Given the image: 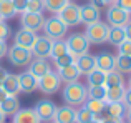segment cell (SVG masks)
Listing matches in <instances>:
<instances>
[{
  "mask_svg": "<svg viewBox=\"0 0 131 123\" xmlns=\"http://www.w3.org/2000/svg\"><path fill=\"white\" fill-rule=\"evenodd\" d=\"M105 80H106V73H105V71H101V70H98V68L91 70L86 75L88 87H101V85H105Z\"/></svg>",
  "mask_w": 131,
  "mask_h": 123,
  "instance_id": "cb8c5ba5",
  "label": "cell"
},
{
  "mask_svg": "<svg viewBox=\"0 0 131 123\" xmlns=\"http://www.w3.org/2000/svg\"><path fill=\"white\" fill-rule=\"evenodd\" d=\"M67 30L68 27L58 18L57 15L50 17V18H45V23H43V32L45 35L48 37L50 40H60V38H65L67 35Z\"/></svg>",
  "mask_w": 131,
  "mask_h": 123,
  "instance_id": "277c9868",
  "label": "cell"
},
{
  "mask_svg": "<svg viewBox=\"0 0 131 123\" xmlns=\"http://www.w3.org/2000/svg\"><path fill=\"white\" fill-rule=\"evenodd\" d=\"M90 100H105L106 101V87H86Z\"/></svg>",
  "mask_w": 131,
  "mask_h": 123,
  "instance_id": "836d02e7",
  "label": "cell"
},
{
  "mask_svg": "<svg viewBox=\"0 0 131 123\" xmlns=\"http://www.w3.org/2000/svg\"><path fill=\"white\" fill-rule=\"evenodd\" d=\"M33 108H35L37 115H38V118L42 121H47V123L53 121L55 111H57V105H55L51 100H40Z\"/></svg>",
  "mask_w": 131,
  "mask_h": 123,
  "instance_id": "8fae6325",
  "label": "cell"
},
{
  "mask_svg": "<svg viewBox=\"0 0 131 123\" xmlns=\"http://www.w3.org/2000/svg\"><path fill=\"white\" fill-rule=\"evenodd\" d=\"M50 70H51V67H50V63H48L47 58H33L30 61L27 71H30L37 80H40V78H42L43 75H47Z\"/></svg>",
  "mask_w": 131,
  "mask_h": 123,
  "instance_id": "2e32d148",
  "label": "cell"
},
{
  "mask_svg": "<svg viewBox=\"0 0 131 123\" xmlns=\"http://www.w3.org/2000/svg\"><path fill=\"white\" fill-rule=\"evenodd\" d=\"M85 107H86L95 117H98V115H101L103 111L106 110V101L105 100H90L88 98V100L85 101Z\"/></svg>",
  "mask_w": 131,
  "mask_h": 123,
  "instance_id": "1f68e13d",
  "label": "cell"
},
{
  "mask_svg": "<svg viewBox=\"0 0 131 123\" xmlns=\"http://www.w3.org/2000/svg\"><path fill=\"white\" fill-rule=\"evenodd\" d=\"M18 85H20V91L22 93H33L35 90H38V80L33 77L30 71H23L18 75Z\"/></svg>",
  "mask_w": 131,
  "mask_h": 123,
  "instance_id": "4fadbf2b",
  "label": "cell"
},
{
  "mask_svg": "<svg viewBox=\"0 0 131 123\" xmlns=\"http://www.w3.org/2000/svg\"><path fill=\"white\" fill-rule=\"evenodd\" d=\"M85 37L88 38L90 45H103V43L108 42V33H110V25L106 22H96L91 23V25H86V30H85Z\"/></svg>",
  "mask_w": 131,
  "mask_h": 123,
  "instance_id": "7a4b0ae2",
  "label": "cell"
},
{
  "mask_svg": "<svg viewBox=\"0 0 131 123\" xmlns=\"http://www.w3.org/2000/svg\"><path fill=\"white\" fill-rule=\"evenodd\" d=\"M7 52H8V45H7V42H2V40H0V58L7 57Z\"/></svg>",
  "mask_w": 131,
  "mask_h": 123,
  "instance_id": "b9f144b4",
  "label": "cell"
},
{
  "mask_svg": "<svg viewBox=\"0 0 131 123\" xmlns=\"http://www.w3.org/2000/svg\"><path fill=\"white\" fill-rule=\"evenodd\" d=\"M61 78L58 77L57 71L50 70L47 75H43L42 78L38 80V90L45 95H55L58 90L61 88Z\"/></svg>",
  "mask_w": 131,
  "mask_h": 123,
  "instance_id": "ba28073f",
  "label": "cell"
},
{
  "mask_svg": "<svg viewBox=\"0 0 131 123\" xmlns=\"http://www.w3.org/2000/svg\"><path fill=\"white\" fill-rule=\"evenodd\" d=\"M115 70L119 73H131V58L129 57H123V55H116L115 57Z\"/></svg>",
  "mask_w": 131,
  "mask_h": 123,
  "instance_id": "f1b7e54d",
  "label": "cell"
},
{
  "mask_svg": "<svg viewBox=\"0 0 131 123\" xmlns=\"http://www.w3.org/2000/svg\"><path fill=\"white\" fill-rule=\"evenodd\" d=\"M129 22V13L116 3L106 7V23L110 27H125Z\"/></svg>",
  "mask_w": 131,
  "mask_h": 123,
  "instance_id": "52a82bcc",
  "label": "cell"
},
{
  "mask_svg": "<svg viewBox=\"0 0 131 123\" xmlns=\"http://www.w3.org/2000/svg\"><path fill=\"white\" fill-rule=\"evenodd\" d=\"M50 123H53V121H50Z\"/></svg>",
  "mask_w": 131,
  "mask_h": 123,
  "instance_id": "9f6ffc18",
  "label": "cell"
},
{
  "mask_svg": "<svg viewBox=\"0 0 131 123\" xmlns=\"http://www.w3.org/2000/svg\"><path fill=\"white\" fill-rule=\"evenodd\" d=\"M7 75H8V71H7L5 68H2V67H0V87H2L3 80H5V78H7Z\"/></svg>",
  "mask_w": 131,
  "mask_h": 123,
  "instance_id": "bcb514c9",
  "label": "cell"
},
{
  "mask_svg": "<svg viewBox=\"0 0 131 123\" xmlns=\"http://www.w3.org/2000/svg\"><path fill=\"white\" fill-rule=\"evenodd\" d=\"M106 115L110 118H118L123 120L126 113V107L123 105V101H111V103H106Z\"/></svg>",
  "mask_w": 131,
  "mask_h": 123,
  "instance_id": "603a6c76",
  "label": "cell"
},
{
  "mask_svg": "<svg viewBox=\"0 0 131 123\" xmlns=\"http://www.w3.org/2000/svg\"><path fill=\"white\" fill-rule=\"evenodd\" d=\"M0 15L3 20H12L17 15V10L13 7L12 0H0Z\"/></svg>",
  "mask_w": 131,
  "mask_h": 123,
  "instance_id": "83f0119b",
  "label": "cell"
},
{
  "mask_svg": "<svg viewBox=\"0 0 131 123\" xmlns=\"http://www.w3.org/2000/svg\"><path fill=\"white\" fill-rule=\"evenodd\" d=\"M123 28H125V35H126V40H131V20L128 23H126L125 27H123Z\"/></svg>",
  "mask_w": 131,
  "mask_h": 123,
  "instance_id": "f6af8a7d",
  "label": "cell"
},
{
  "mask_svg": "<svg viewBox=\"0 0 131 123\" xmlns=\"http://www.w3.org/2000/svg\"><path fill=\"white\" fill-rule=\"evenodd\" d=\"M37 37L38 35H37L35 32H30V30H27V28H20V30H17L15 35H13V45L30 50Z\"/></svg>",
  "mask_w": 131,
  "mask_h": 123,
  "instance_id": "7c38bea8",
  "label": "cell"
},
{
  "mask_svg": "<svg viewBox=\"0 0 131 123\" xmlns=\"http://www.w3.org/2000/svg\"><path fill=\"white\" fill-rule=\"evenodd\" d=\"M123 105L126 108H131V88H126L125 90V95H123Z\"/></svg>",
  "mask_w": 131,
  "mask_h": 123,
  "instance_id": "ab89813d",
  "label": "cell"
},
{
  "mask_svg": "<svg viewBox=\"0 0 131 123\" xmlns=\"http://www.w3.org/2000/svg\"><path fill=\"white\" fill-rule=\"evenodd\" d=\"M101 20V12L100 8H96L91 3H85L81 5V23L85 25H91V23H96Z\"/></svg>",
  "mask_w": 131,
  "mask_h": 123,
  "instance_id": "5bb4252c",
  "label": "cell"
},
{
  "mask_svg": "<svg viewBox=\"0 0 131 123\" xmlns=\"http://www.w3.org/2000/svg\"><path fill=\"white\" fill-rule=\"evenodd\" d=\"M57 73H58V77L61 78V81H63V83H71V81H78V78L81 77L80 70H78V67H77L75 63L58 68Z\"/></svg>",
  "mask_w": 131,
  "mask_h": 123,
  "instance_id": "d6986e66",
  "label": "cell"
},
{
  "mask_svg": "<svg viewBox=\"0 0 131 123\" xmlns=\"http://www.w3.org/2000/svg\"><path fill=\"white\" fill-rule=\"evenodd\" d=\"M125 120H126V123H131V108H126V113H125Z\"/></svg>",
  "mask_w": 131,
  "mask_h": 123,
  "instance_id": "7dc6e473",
  "label": "cell"
},
{
  "mask_svg": "<svg viewBox=\"0 0 131 123\" xmlns=\"http://www.w3.org/2000/svg\"><path fill=\"white\" fill-rule=\"evenodd\" d=\"M0 22H5V20H3V18H2V15H0Z\"/></svg>",
  "mask_w": 131,
  "mask_h": 123,
  "instance_id": "db71d44e",
  "label": "cell"
},
{
  "mask_svg": "<svg viewBox=\"0 0 131 123\" xmlns=\"http://www.w3.org/2000/svg\"><path fill=\"white\" fill-rule=\"evenodd\" d=\"M43 2V10H48L50 13L57 15L67 3H70V0H42Z\"/></svg>",
  "mask_w": 131,
  "mask_h": 123,
  "instance_id": "f546056e",
  "label": "cell"
},
{
  "mask_svg": "<svg viewBox=\"0 0 131 123\" xmlns=\"http://www.w3.org/2000/svg\"><path fill=\"white\" fill-rule=\"evenodd\" d=\"M95 118L96 117L88 110L86 107H85V105L78 107V110L75 111V121H77V123H90L91 120H95Z\"/></svg>",
  "mask_w": 131,
  "mask_h": 123,
  "instance_id": "d6a6232c",
  "label": "cell"
},
{
  "mask_svg": "<svg viewBox=\"0 0 131 123\" xmlns=\"http://www.w3.org/2000/svg\"><path fill=\"white\" fill-rule=\"evenodd\" d=\"M75 108L70 107V105H61V107H57V111H55L53 117V123H77L75 121Z\"/></svg>",
  "mask_w": 131,
  "mask_h": 123,
  "instance_id": "e0dca14e",
  "label": "cell"
},
{
  "mask_svg": "<svg viewBox=\"0 0 131 123\" xmlns=\"http://www.w3.org/2000/svg\"><path fill=\"white\" fill-rule=\"evenodd\" d=\"M75 60H77V57H73L70 52H68V53H65V55H61V57H58V58H55L53 63H55V67H57V70H58V68H61V67H67V65L75 63Z\"/></svg>",
  "mask_w": 131,
  "mask_h": 123,
  "instance_id": "e575fe53",
  "label": "cell"
},
{
  "mask_svg": "<svg viewBox=\"0 0 131 123\" xmlns=\"http://www.w3.org/2000/svg\"><path fill=\"white\" fill-rule=\"evenodd\" d=\"M51 42H53V40H50L47 35L37 37L35 42H33V45H32V48H30L33 58H50Z\"/></svg>",
  "mask_w": 131,
  "mask_h": 123,
  "instance_id": "30bf717a",
  "label": "cell"
},
{
  "mask_svg": "<svg viewBox=\"0 0 131 123\" xmlns=\"http://www.w3.org/2000/svg\"><path fill=\"white\" fill-rule=\"evenodd\" d=\"M5 120H7V117H5V113H3L2 110H0V123H5Z\"/></svg>",
  "mask_w": 131,
  "mask_h": 123,
  "instance_id": "681fc988",
  "label": "cell"
},
{
  "mask_svg": "<svg viewBox=\"0 0 131 123\" xmlns=\"http://www.w3.org/2000/svg\"><path fill=\"white\" fill-rule=\"evenodd\" d=\"M25 12H32V13L43 12V2H42V0H28V2H27Z\"/></svg>",
  "mask_w": 131,
  "mask_h": 123,
  "instance_id": "d590c367",
  "label": "cell"
},
{
  "mask_svg": "<svg viewBox=\"0 0 131 123\" xmlns=\"http://www.w3.org/2000/svg\"><path fill=\"white\" fill-rule=\"evenodd\" d=\"M90 123H101V120H100V118H95V120H91Z\"/></svg>",
  "mask_w": 131,
  "mask_h": 123,
  "instance_id": "816d5d0a",
  "label": "cell"
},
{
  "mask_svg": "<svg viewBox=\"0 0 131 123\" xmlns=\"http://www.w3.org/2000/svg\"><path fill=\"white\" fill-rule=\"evenodd\" d=\"M12 123H42L35 108H20L12 117Z\"/></svg>",
  "mask_w": 131,
  "mask_h": 123,
  "instance_id": "9a60e30c",
  "label": "cell"
},
{
  "mask_svg": "<svg viewBox=\"0 0 131 123\" xmlns=\"http://www.w3.org/2000/svg\"><path fill=\"white\" fill-rule=\"evenodd\" d=\"M7 97H8V95H7V93H5V90H3V88H2V87H0V103H2V101H3V100H5V98H7Z\"/></svg>",
  "mask_w": 131,
  "mask_h": 123,
  "instance_id": "c3c4849f",
  "label": "cell"
},
{
  "mask_svg": "<svg viewBox=\"0 0 131 123\" xmlns=\"http://www.w3.org/2000/svg\"><path fill=\"white\" fill-rule=\"evenodd\" d=\"M57 17L67 27H77L78 23H81V5H77V3H71V2L67 3L57 13Z\"/></svg>",
  "mask_w": 131,
  "mask_h": 123,
  "instance_id": "5b68a950",
  "label": "cell"
},
{
  "mask_svg": "<svg viewBox=\"0 0 131 123\" xmlns=\"http://www.w3.org/2000/svg\"><path fill=\"white\" fill-rule=\"evenodd\" d=\"M65 53H68V47H67L65 38L53 40V42H51V50H50V58L55 60V58H58V57L65 55Z\"/></svg>",
  "mask_w": 131,
  "mask_h": 123,
  "instance_id": "484cf974",
  "label": "cell"
},
{
  "mask_svg": "<svg viewBox=\"0 0 131 123\" xmlns=\"http://www.w3.org/2000/svg\"><path fill=\"white\" fill-rule=\"evenodd\" d=\"M65 42H67L68 52H70L73 57L85 55V53H88V50H90V42H88L86 37H85V33H80V32L71 33V35H68L67 38H65Z\"/></svg>",
  "mask_w": 131,
  "mask_h": 123,
  "instance_id": "3957f363",
  "label": "cell"
},
{
  "mask_svg": "<svg viewBox=\"0 0 131 123\" xmlns=\"http://www.w3.org/2000/svg\"><path fill=\"white\" fill-rule=\"evenodd\" d=\"M128 88H131V77H129V80H128Z\"/></svg>",
  "mask_w": 131,
  "mask_h": 123,
  "instance_id": "f5cc1de1",
  "label": "cell"
},
{
  "mask_svg": "<svg viewBox=\"0 0 131 123\" xmlns=\"http://www.w3.org/2000/svg\"><path fill=\"white\" fill-rule=\"evenodd\" d=\"M125 85H118V87H110L106 88V103L111 101H121L123 95H125Z\"/></svg>",
  "mask_w": 131,
  "mask_h": 123,
  "instance_id": "4316f807",
  "label": "cell"
},
{
  "mask_svg": "<svg viewBox=\"0 0 131 123\" xmlns=\"http://www.w3.org/2000/svg\"><path fill=\"white\" fill-rule=\"evenodd\" d=\"M43 23H45L43 12H40V13H32V12L20 13V25H22V28H27L30 32L38 33L40 30H43Z\"/></svg>",
  "mask_w": 131,
  "mask_h": 123,
  "instance_id": "9c48e42d",
  "label": "cell"
},
{
  "mask_svg": "<svg viewBox=\"0 0 131 123\" xmlns=\"http://www.w3.org/2000/svg\"><path fill=\"white\" fill-rule=\"evenodd\" d=\"M118 85H125V78H123V73L116 70H111L106 73V80H105V87H118Z\"/></svg>",
  "mask_w": 131,
  "mask_h": 123,
  "instance_id": "4dcf8cb0",
  "label": "cell"
},
{
  "mask_svg": "<svg viewBox=\"0 0 131 123\" xmlns=\"http://www.w3.org/2000/svg\"><path fill=\"white\" fill-rule=\"evenodd\" d=\"M7 58H8V61L13 67H28L30 61L33 60V55L28 48H22V47L12 45V47H8Z\"/></svg>",
  "mask_w": 131,
  "mask_h": 123,
  "instance_id": "8992f818",
  "label": "cell"
},
{
  "mask_svg": "<svg viewBox=\"0 0 131 123\" xmlns=\"http://www.w3.org/2000/svg\"><path fill=\"white\" fill-rule=\"evenodd\" d=\"M2 88L5 90L7 95H12V97H17L20 93V85H18V75L15 73H8L7 78L3 80Z\"/></svg>",
  "mask_w": 131,
  "mask_h": 123,
  "instance_id": "44dd1931",
  "label": "cell"
},
{
  "mask_svg": "<svg viewBox=\"0 0 131 123\" xmlns=\"http://www.w3.org/2000/svg\"><path fill=\"white\" fill-rule=\"evenodd\" d=\"M90 3H91V5H95L96 8H100V10H101V8H105V7H108L105 2H103V0H91Z\"/></svg>",
  "mask_w": 131,
  "mask_h": 123,
  "instance_id": "ee69618b",
  "label": "cell"
},
{
  "mask_svg": "<svg viewBox=\"0 0 131 123\" xmlns=\"http://www.w3.org/2000/svg\"><path fill=\"white\" fill-rule=\"evenodd\" d=\"M129 20H131V12H129Z\"/></svg>",
  "mask_w": 131,
  "mask_h": 123,
  "instance_id": "11a10c76",
  "label": "cell"
},
{
  "mask_svg": "<svg viewBox=\"0 0 131 123\" xmlns=\"http://www.w3.org/2000/svg\"><path fill=\"white\" fill-rule=\"evenodd\" d=\"M95 60H96V68L105 73L115 70V55L110 52H100L98 55H95Z\"/></svg>",
  "mask_w": 131,
  "mask_h": 123,
  "instance_id": "ac0fdd59",
  "label": "cell"
},
{
  "mask_svg": "<svg viewBox=\"0 0 131 123\" xmlns=\"http://www.w3.org/2000/svg\"><path fill=\"white\" fill-rule=\"evenodd\" d=\"M118 55L129 57L131 58V40H125L118 45Z\"/></svg>",
  "mask_w": 131,
  "mask_h": 123,
  "instance_id": "8d00e7d4",
  "label": "cell"
},
{
  "mask_svg": "<svg viewBox=\"0 0 131 123\" xmlns=\"http://www.w3.org/2000/svg\"><path fill=\"white\" fill-rule=\"evenodd\" d=\"M61 97H63L65 105H70V107H73V108L81 107V105H85V101L88 100V90L80 81H71V83H65Z\"/></svg>",
  "mask_w": 131,
  "mask_h": 123,
  "instance_id": "6da1fadb",
  "label": "cell"
},
{
  "mask_svg": "<svg viewBox=\"0 0 131 123\" xmlns=\"http://www.w3.org/2000/svg\"><path fill=\"white\" fill-rule=\"evenodd\" d=\"M101 123H123V120H118V118H110L108 115H105L103 118H100Z\"/></svg>",
  "mask_w": 131,
  "mask_h": 123,
  "instance_id": "7bdbcfd3",
  "label": "cell"
},
{
  "mask_svg": "<svg viewBox=\"0 0 131 123\" xmlns=\"http://www.w3.org/2000/svg\"><path fill=\"white\" fill-rule=\"evenodd\" d=\"M0 110L5 113V117H13V115L20 110V101H18V98L8 95V97H7L5 100L0 103Z\"/></svg>",
  "mask_w": 131,
  "mask_h": 123,
  "instance_id": "7402d4cb",
  "label": "cell"
},
{
  "mask_svg": "<svg viewBox=\"0 0 131 123\" xmlns=\"http://www.w3.org/2000/svg\"><path fill=\"white\" fill-rule=\"evenodd\" d=\"M116 5H118V7H121V8L123 10H126V12H131V0H116Z\"/></svg>",
  "mask_w": 131,
  "mask_h": 123,
  "instance_id": "60d3db41",
  "label": "cell"
},
{
  "mask_svg": "<svg viewBox=\"0 0 131 123\" xmlns=\"http://www.w3.org/2000/svg\"><path fill=\"white\" fill-rule=\"evenodd\" d=\"M10 37V27L7 22H0V40L7 42V38Z\"/></svg>",
  "mask_w": 131,
  "mask_h": 123,
  "instance_id": "74e56055",
  "label": "cell"
},
{
  "mask_svg": "<svg viewBox=\"0 0 131 123\" xmlns=\"http://www.w3.org/2000/svg\"><path fill=\"white\" fill-rule=\"evenodd\" d=\"M103 2H105V3H106V5H111V3H115V2H116V0H103Z\"/></svg>",
  "mask_w": 131,
  "mask_h": 123,
  "instance_id": "f907efd6",
  "label": "cell"
},
{
  "mask_svg": "<svg viewBox=\"0 0 131 123\" xmlns=\"http://www.w3.org/2000/svg\"><path fill=\"white\" fill-rule=\"evenodd\" d=\"M75 65L78 67V70H80L81 75H88L91 70H95V68H96L95 55H91V53H85V55L77 57V60H75Z\"/></svg>",
  "mask_w": 131,
  "mask_h": 123,
  "instance_id": "ffe728a7",
  "label": "cell"
},
{
  "mask_svg": "<svg viewBox=\"0 0 131 123\" xmlns=\"http://www.w3.org/2000/svg\"><path fill=\"white\" fill-rule=\"evenodd\" d=\"M126 40V35H125V28L123 27H110V33H108V42L111 45L118 47L121 42Z\"/></svg>",
  "mask_w": 131,
  "mask_h": 123,
  "instance_id": "d4e9b609",
  "label": "cell"
},
{
  "mask_svg": "<svg viewBox=\"0 0 131 123\" xmlns=\"http://www.w3.org/2000/svg\"><path fill=\"white\" fill-rule=\"evenodd\" d=\"M27 2H28V0H12V3H13V7H15L17 13H23V12H25Z\"/></svg>",
  "mask_w": 131,
  "mask_h": 123,
  "instance_id": "f35d334b",
  "label": "cell"
}]
</instances>
